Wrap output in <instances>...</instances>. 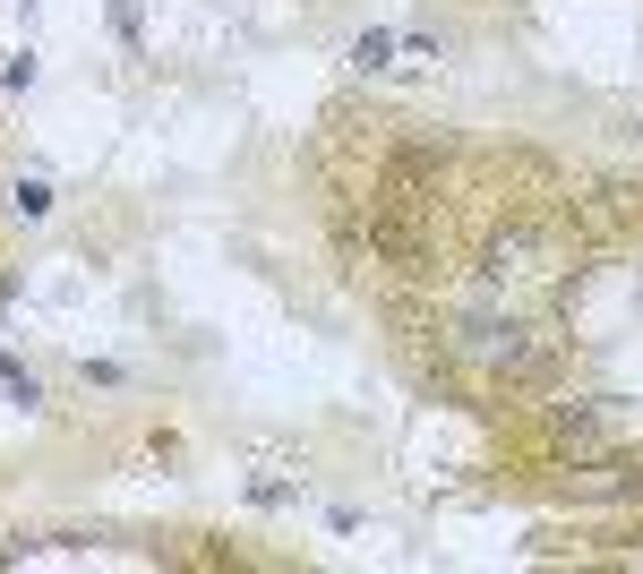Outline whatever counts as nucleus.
<instances>
[{
	"instance_id": "1",
	"label": "nucleus",
	"mask_w": 643,
	"mask_h": 574,
	"mask_svg": "<svg viewBox=\"0 0 643 574\" xmlns=\"http://www.w3.org/2000/svg\"><path fill=\"white\" fill-rule=\"evenodd\" d=\"M9 215H18V224H43V215H52V181H43V172H18V189H9Z\"/></svg>"
},
{
	"instance_id": "3",
	"label": "nucleus",
	"mask_w": 643,
	"mask_h": 574,
	"mask_svg": "<svg viewBox=\"0 0 643 574\" xmlns=\"http://www.w3.org/2000/svg\"><path fill=\"white\" fill-rule=\"evenodd\" d=\"M353 61H360V69H386V61H395V34H378V27H369V34L353 43Z\"/></svg>"
},
{
	"instance_id": "5",
	"label": "nucleus",
	"mask_w": 643,
	"mask_h": 574,
	"mask_svg": "<svg viewBox=\"0 0 643 574\" xmlns=\"http://www.w3.org/2000/svg\"><path fill=\"white\" fill-rule=\"evenodd\" d=\"M112 27H121V43L137 52V0H112Z\"/></svg>"
},
{
	"instance_id": "4",
	"label": "nucleus",
	"mask_w": 643,
	"mask_h": 574,
	"mask_svg": "<svg viewBox=\"0 0 643 574\" xmlns=\"http://www.w3.org/2000/svg\"><path fill=\"white\" fill-rule=\"evenodd\" d=\"M0 86H9V95H27V86H34V52H18V61L0 69Z\"/></svg>"
},
{
	"instance_id": "2",
	"label": "nucleus",
	"mask_w": 643,
	"mask_h": 574,
	"mask_svg": "<svg viewBox=\"0 0 643 574\" xmlns=\"http://www.w3.org/2000/svg\"><path fill=\"white\" fill-rule=\"evenodd\" d=\"M0 386H9V403H27V412H34V403H43V386H34L27 369L9 360V351H0Z\"/></svg>"
}]
</instances>
